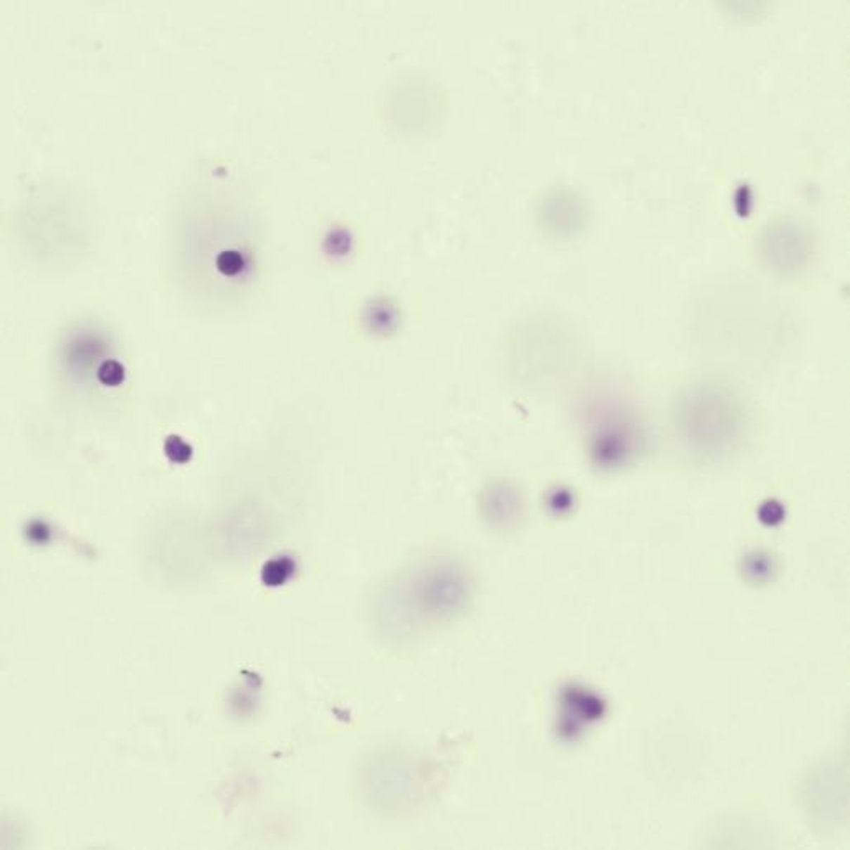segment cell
Returning a JSON list of instances; mask_svg holds the SVG:
<instances>
[{
  "mask_svg": "<svg viewBox=\"0 0 850 850\" xmlns=\"http://www.w3.org/2000/svg\"><path fill=\"white\" fill-rule=\"evenodd\" d=\"M243 266H245V260H243L242 253L237 250H225L215 258V269L224 276H236L243 270Z\"/></svg>",
  "mask_w": 850,
  "mask_h": 850,
  "instance_id": "6da1fadb",
  "label": "cell"
}]
</instances>
